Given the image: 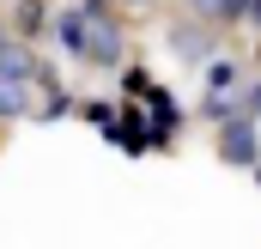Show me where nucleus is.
I'll use <instances>...</instances> for the list:
<instances>
[{
    "instance_id": "obj_2",
    "label": "nucleus",
    "mask_w": 261,
    "mask_h": 249,
    "mask_svg": "<svg viewBox=\"0 0 261 249\" xmlns=\"http://www.w3.org/2000/svg\"><path fill=\"white\" fill-rule=\"evenodd\" d=\"M85 31H91L85 12H61V18H55V43H61L67 55H85Z\"/></svg>"
},
{
    "instance_id": "obj_5",
    "label": "nucleus",
    "mask_w": 261,
    "mask_h": 249,
    "mask_svg": "<svg viewBox=\"0 0 261 249\" xmlns=\"http://www.w3.org/2000/svg\"><path fill=\"white\" fill-rule=\"evenodd\" d=\"M249 110H255V116H261V85H255V91H249Z\"/></svg>"
},
{
    "instance_id": "obj_1",
    "label": "nucleus",
    "mask_w": 261,
    "mask_h": 249,
    "mask_svg": "<svg viewBox=\"0 0 261 249\" xmlns=\"http://www.w3.org/2000/svg\"><path fill=\"white\" fill-rule=\"evenodd\" d=\"M219 158H225V164H255V158H261L255 122H225V128H219Z\"/></svg>"
},
{
    "instance_id": "obj_3",
    "label": "nucleus",
    "mask_w": 261,
    "mask_h": 249,
    "mask_svg": "<svg viewBox=\"0 0 261 249\" xmlns=\"http://www.w3.org/2000/svg\"><path fill=\"white\" fill-rule=\"evenodd\" d=\"M31 73H37V61H31V49H18V43H0V79L24 85Z\"/></svg>"
},
{
    "instance_id": "obj_4",
    "label": "nucleus",
    "mask_w": 261,
    "mask_h": 249,
    "mask_svg": "<svg viewBox=\"0 0 261 249\" xmlns=\"http://www.w3.org/2000/svg\"><path fill=\"white\" fill-rule=\"evenodd\" d=\"M170 43H176V55H189V61H206V55H213V43H206V31H200V24L170 31Z\"/></svg>"
}]
</instances>
